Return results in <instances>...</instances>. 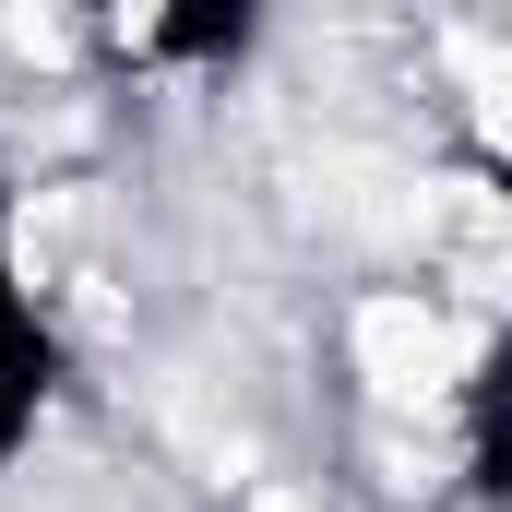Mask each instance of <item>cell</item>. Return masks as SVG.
<instances>
[{
  "label": "cell",
  "mask_w": 512,
  "mask_h": 512,
  "mask_svg": "<svg viewBox=\"0 0 512 512\" xmlns=\"http://www.w3.org/2000/svg\"><path fill=\"white\" fill-rule=\"evenodd\" d=\"M131 48H167V60H239V48H251V12H167V24H143Z\"/></svg>",
  "instance_id": "cell-3"
},
{
  "label": "cell",
  "mask_w": 512,
  "mask_h": 512,
  "mask_svg": "<svg viewBox=\"0 0 512 512\" xmlns=\"http://www.w3.org/2000/svg\"><path fill=\"white\" fill-rule=\"evenodd\" d=\"M60 405H72V334H60V310H48V286L24 274L12 191H0V465H24Z\"/></svg>",
  "instance_id": "cell-1"
},
{
  "label": "cell",
  "mask_w": 512,
  "mask_h": 512,
  "mask_svg": "<svg viewBox=\"0 0 512 512\" xmlns=\"http://www.w3.org/2000/svg\"><path fill=\"white\" fill-rule=\"evenodd\" d=\"M453 429H465V501L512 512V322L477 346V370L453 393Z\"/></svg>",
  "instance_id": "cell-2"
}]
</instances>
